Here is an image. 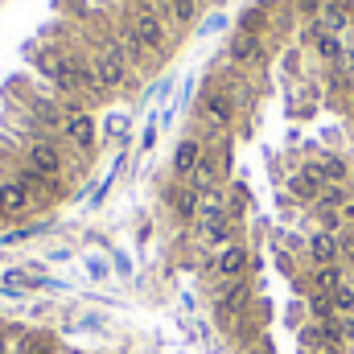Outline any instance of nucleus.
Returning a JSON list of instances; mask_svg holds the SVG:
<instances>
[{"label":"nucleus","instance_id":"dca6fc26","mask_svg":"<svg viewBox=\"0 0 354 354\" xmlns=\"http://www.w3.org/2000/svg\"><path fill=\"white\" fill-rule=\"evenodd\" d=\"M342 284H346V268L342 264H326V268H313V272H309V288H313V292H326V297H330V292H338Z\"/></svg>","mask_w":354,"mask_h":354},{"label":"nucleus","instance_id":"9d476101","mask_svg":"<svg viewBox=\"0 0 354 354\" xmlns=\"http://www.w3.org/2000/svg\"><path fill=\"white\" fill-rule=\"evenodd\" d=\"M305 256L313 268H326V264H342V248H338V235L334 231H313L309 243H305Z\"/></svg>","mask_w":354,"mask_h":354},{"label":"nucleus","instance_id":"423d86ee","mask_svg":"<svg viewBox=\"0 0 354 354\" xmlns=\"http://www.w3.org/2000/svg\"><path fill=\"white\" fill-rule=\"evenodd\" d=\"M62 140H71L79 153H95V145H99V132H95V115L71 103V107H66V120H62Z\"/></svg>","mask_w":354,"mask_h":354},{"label":"nucleus","instance_id":"6e6552de","mask_svg":"<svg viewBox=\"0 0 354 354\" xmlns=\"http://www.w3.org/2000/svg\"><path fill=\"white\" fill-rule=\"evenodd\" d=\"M227 58H231V66H243V71H252V66H260V58H264V41L256 37V33H231V41H227Z\"/></svg>","mask_w":354,"mask_h":354},{"label":"nucleus","instance_id":"7c9ffc66","mask_svg":"<svg viewBox=\"0 0 354 354\" xmlns=\"http://www.w3.org/2000/svg\"><path fill=\"white\" fill-rule=\"evenodd\" d=\"M351 181H354V169H351Z\"/></svg>","mask_w":354,"mask_h":354},{"label":"nucleus","instance_id":"412c9836","mask_svg":"<svg viewBox=\"0 0 354 354\" xmlns=\"http://www.w3.org/2000/svg\"><path fill=\"white\" fill-rule=\"evenodd\" d=\"M313 50H317V58H322V62L338 66V58H342V50H346V46H342V37H338V33H322V37L313 41Z\"/></svg>","mask_w":354,"mask_h":354},{"label":"nucleus","instance_id":"6ab92c4d","mask_svg":"<svg viewBox=\"0 0 354 354\" xmlns=\"http://www.w3.org/2000/svg\"><path fill=\"white\" fill-rule=\"evenodd\" d=\"M198 8H202V0H169V4H161V17L169 12L174 25H194L198 21Z\"/></svg>","mask_w":354,"mask_h":354},{"label":"nucleus","instance_id":"a878e982","mask_svg":"<svg viewBox=\"0 0 354 354\" xmlns=\"http://www.w3.org/2000/svg\"><path fill=\"white\" fill-rule=\"evenodd\" d=\"M239 29L260 37V29H264V8H248V12H243V21H239Z\"/></svg>","mask_w":354,"mask_h":354},{"label":"nucleus","instance_id":"2f4dec72","mask_svg":"<svg viewBox=\"0 0 354 354\" xmlns=\"http://www.w3.org/2000/svg\"><path fill=\"white\" fill-rule=\"evenodd\" d=\"M161 4H169V0H161Z\"/></svg>","mask_w":354,"mask_h":354},{"label":"nucleus","instance_id":"f8f14e48","mask_svg":"<svg viewBox=\"0 0 354 354\" xmlns=\"http://www.w3.org/2000/svg\"><path fill=\"white\" fill-rule=\"evenodd\" d=\"M223 169H227V157H223V153H206V157L198 161V169L189 174V181H185V185H194L198 194H202V189H218Z\"/></svg>","mask_w":354,"mask_h":354},{"label":"nucleus","instance_id":"0eeeda50","mask_svg":"<svg viewBox=\"0 0 354 354\" xmlns=\"http://www.w3.org/2000/svg\"><path fill=\"white\" fill-rule=\"evenodd\" d=\"M25 169H33L37 177H58L62 174V149L54 140H33L25 149Z\"/></svg>","mask_w":354,"mask_h":354},{"label":"nucleus","instance_id":"9b49d317","mask_svg":"<svg viewBox=\"0 0 354 354\" xmlns=\"http://www.w3.org/2000/svg\"><path fill=\"white\" fill-rule=\"evenodd\" d=\"M202 157H206V140L202 136H185L174 149V181H189V174L198 169Z\"/></svg>","mask_w":354,"mask_h":354},{"label":"nucleus","instance_id":"b1692460","mask_svg":"<svg viewBox=\"0 0 354 354\" xmlns=\"http://www.w3.org/2000/svg\"><path fill=\"white\" fill-rule=\"evenodd\" d=\"M309 313H313V317H317V322H334V317H338V313H334V305H330V297H326V292H313V297H309Z\"/></svg>","mask_w":354,"mask_h":354},{"label":"nucleus","instance_id":"aec40b11","mask_svg":"<svg viewBox=\"0 0 354 354\" xmlns=\"http://www.w3.org/2000/svg\"><path fill=\"white\" fill-rule=\"evenodd\" d=\"M313 206H326V210H342V206H351V189H346V181H330Z\"/></svg>","mask_w":354,"mask_h":354},{"label":"nucleus","instance_id":"4468645a","mask_svg":"<svg viewBox=\"0 0 354 354\" xmlns=\"http://www.w3.org/2000/svg\"><path fill=\"white\" fill-rule=\"evenodd\" d=\"M313 21H317L326 33H338V37H342V33H346V25H351V8H346V0H326V4H322V12H317Z\"/></svg>","mask_w":354,"mask_h":354},{"label":"nucleus","instance_id":"f3484780","mask_svg":"<svg viewBox=\"0 0 354 354\" xmlns=\"http://www.w3.org/2000/svg\"><path fill=\"white\" fill-rule=\"evenodd\" d=\"M198 231H202L206 248H214V256H218L223 248L239 243V239H235V223H206V227H198Z\"/></svg>","mask_w":354,"mask_h":354},{"label":"nucleus","instance_id":"393cba45","mask_svg":"<svg viewBox=\"0 0 354 354\" xmlns=\"http://www.w3.org/2000/svg\"><path fill=\"white\" fill-rule=\"evenodd\" d=\"M21 354H54V338L50 334H29Z\"/></svg>","mask_w":354,"mask_h":354},{"label":"nucleus","instance_id":"c756f323","mask_svg":"<svg viewBox=\"0 0 354 354\" xmlns=\"http://www.w3.org/2000/svg\"><path fill=\"white\" fill-rule=\"evenodd\" d=\"M66 354H79V351H66Z\"/></svg>","mask_w":354,"mask_h":354},{"label":"nucleus","instance_id":"20e7f679","mask_svg":"<svg viewBox=\"0 0 354 354\" xmlns=\"http://www.w3.org/2000/svg\"><path fill=\"white\" fill-rule=\"evenodd\" d=\"M248 268H252V252L243 248V243H231V248H223L214 260H210V280L223 288V284H235V280H248Z\"/></svg>","mask_w":354,"mask_h":354},{"label":"nucleus","instance_id":"ddd939ff","mask_svg":"<svg viewBox=\"0 0 354 354\" xmlns=\"http://www.w3.org/2000/svg\"><path fill=\"white\" fill-rule=\"evenodd\" d=\"M288 189H292L297 202H317L322 189H326V181H322V174L313 165H305V169H297V174L288 177Z\"/></svg>","mask_w":354,"mask_h":354},{"label":"nucleus","instance_id":"473e14b6","mask_svg":"<svg viewBox=\"0 0 354 354\" xmlns=\"http://www.w3.org/2000/svg\"><path fill=\"white\" fill-rule=\"evenodd\" d=\"M0 218H4V214H0Z\"/></svg>","mask_w":354,"mask_h":354},{"label":"nucleus","instance_id":"c85d7f7f","mask_svg":"<svg viewBox=\"0 0 354 354\" xmlns=\"http://www.w3.org/2000/svg\"><path fill=\"white\" fill-rule=\"evenodd\" d=\"M351 115H354V91H351Z\"/></svg>","mask_w":354,"mask_h":354},{"label":"nucleus","instance_id":"2eb2a0df","mask_svg":"<svg viewBox=\"0 0 354 354\" xmlns=\"http://www.w3.org/2000/svg\"><path fill=\"white\" fill-rule=\"evenodd\" d=\"M169 206H174V214L181 223H194L198 218V189L185 185V181H177L174 189H169Z\"/></svg>","mask_w":354,"mask_h":354},{"label":"nucleus","instance_id":"5701e85b","mask_svg":"<svg viewBox=\"0 0 354 354\" xmlns=\"http://www.w3.org/2000/svg\"><path fill=\"white\" fill-rule=\"evenodd\" d=\"M330 305H334V313H338V317L354 313V284H351V280H346L338 292H330Z\"/></svg>","mask_w":354,"mask_h":354},{"label":"nucleus","instance_id":"cd10ccee","mask_svg":"<svg viewBox=\"0 0 354 354\" xmlns=\"http://www.w3.org/2000/svg\"><path fill=\"white\" fill-rule=\"evenodd\" d=\"M252 354H272V342H268V338H260V346H256Z\"/></svg>","mask_w":354,"mask_h":354},{"label":"nucleus","instance_id":"39448f33","mask_svg":"<svg viewBox=\"0 0 354 354\" xmlns=\"http://www.w3.org/2000/svg\"><path fill=\"white\" fill-rule=\"evenodd\" d=\"M95 75H99L103 91H120V87H128V58H124L120 41H107V46H103V50L95 54Z\"/></svg>","mask_w":354,"mask_h":354},{"label":"nucleus","instance_id":"a211bd4d","mask_svg":"<svg viewBox=\"0 0 354 354\" xmlns=\"http://www.w3.org/2000/svg\"><path fill=\"white\" fill-rule=\"evenodd\" d=\"M317 174H322V181L330 185V181H351V165L342 161V157H334V153H326V157H317V161H309Z\"/></svg>","mask_w":354,"mask_h":354},{"label":"nucleus","instance_id":"7ed1b4c3","mask_svg":"<svg viewBox=\"0 0 354 354\" xmlns=\"http://www.w3.org/2000/svg\"><path fill=\"white\" fill-rule=\"evenodd\" d=\"M128 29L140 37V46H145L149 54H161V50L169 46V25H165L161 8H136L132 21H128Z\"/></svg>","mask_w":354,"mask_h":354},{"label":"nucleus","instance_id":"f257e3e1","mask_svg":"<svg viewBox=\"0 0 354 354\" xmlns=\"http://www.w3.org/2000/svg\"><path fill=\"white\" fill-rule=\"evenodd\" d=\"M248 305H252V284H248V280L223 284V288H218V297H214V322H218L223 330H235V326L243 322Z\"/></svg>","mask_w":354,"mask_h":354},{"label":"nucleus","instance_id":"1a4fd4ad","mask_svg":"<svg viewBox=\"0 0 354 354\" xmlns=\"http://www.w3.org/2000/svg\"><path fill=\"white\" fill-rule=\"evenodd\" d=\"M29 206H33V189H29L21 177L0 181V214H4V218H21Z\"/></svg>","mask_w":354,"mask_h":354},{"label":"nucleus","instance_id":"f03ea898","mask_svg":"<svg viewBox=\"0 0 354 354\" xmlns=\"http://www.w3.org/2000/svg\"><path fill=\"white\" fill-rule=\"evenodd\" d=\"M198 115L206 120L210 132H227L235 124V95L227 87H206L198 99Z\"/></svg>","mask_w":354,"mask_h":354},{"label":"nucleus","instance_id":"bb28decb","mask_svg":"<svg viewBox=\"0 0 354 354\" xmlns=\"http://www.w3.org/2000/svg\"><path fill=\"white\" fill-rule=\"evenodd\" d=\"M338 330H342V342L351 346V342H354V313H346V317H338Z\"/></svg>","mask_w":354,"mask_h":354},{"label":"nucleus","instance_id":"4be33fe9","mask_svg":"<svg viewBox=\"0 0 354 354\" xmlns=\"http://www.w3.org/2000/svg\"><path fill=\"white\" fill-rule=\"evenodd\" d=\"M66 62H71V58H66L62 50H41V54H37V71H41L46 79H58V75L66 71Z\"/></svg>","mask_w":354,"mask_h":354}]
</instances>
